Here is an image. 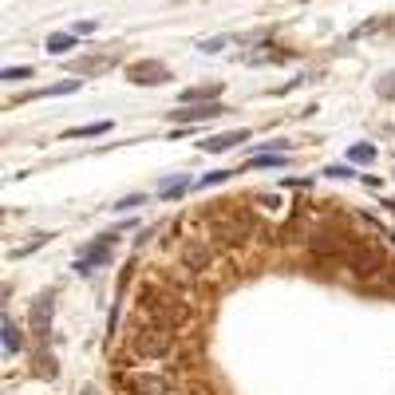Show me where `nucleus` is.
Returning <instances> with one entry per match:
<instances>
[{
    "mask_svg": "<svg viewBox=\"0 0 395 395\" xmlns=\"http://www.w3.org/2000/svg\"><path fill=\"white\" fill-rule=\"evenodd\" d=\"M225 178H233V170H214V174H206V178L198 182V186L210 190V186H217V182H225Z\"/></svg>",
    "mask_w": 395,
    "mask_h": 395,
    "instance_id": "21",
    "label": "nucleus"
},
{
    "mask_svg": "<svg viewBox=\"0 0 395 395\" xmlns=\"http://www.w3.org/2000/svg\"><path fill=\"white\" fill-rule=\"evenodd\" d=\"M52 312H56L52 292H40V297L32 301V336L43 340V344H48V336H52Z\"/></svg>",
    "mask_w": 395,
    "mask_h": 395,
    "instance_id": "9",
    "label": "nucleus"
},
{
    "mask_svg": "<svg viewBox=\"0 0 395 395\" xmlns=\"http://www.w3.org/2000/svg\"><path fill=\"white\" fill-rule=\"evenodd\" d=\"M324 174H332V178H356V170H352V163L348 166H328Z\"/></svg>",
    "mask_w": 395,
    "mask_h": 395,
    "instance_id": "23",
    "label": "nucleus"
},
{
    "mask_svg": "<svg viewBox=\"0 0 395 395\" xmlns=\"http://www.w3.org/2000/svg\"><path fill=\"white\" fill-rule=\"evenodd\" d=\"M107 130H111V123H87V127L63 130V138H95V135H107Z\"/></svg>",
    "mask_w": 395,
    "mask_h": 395,
    "instance_id": "17",
    "label": "nucleus"
},
{
    "mask_svg": "<svg viewBox=\"0 0 395 395\" xmlns=\"http://www.w3.org/2000/svg\"><path fill=\"white\" fill-rule=\"evenodd\" d=\"M186 190H190V174H182V178L163 182V186H158V198H178V194H186Z\"/></svg>",
    "mask_w": 395,
    "mask_h": 395,
    "instance_id": "18",
    "label": "nucleus"
},
{
    "mask_svg": "<svg viewBox=\"0 0 395 395\" xmlns=\"http://www.w3.org/2000/svg\"><path fill=\"white\" fill-rule=\"evenodd\" d=\"M71 32H76V36H91V32H95V20H79Z\"/></svg>",
    "mask_w": 395,
    "mask_h": 395,
    "instance_id": "24",
    "label": "nucleus"
},
{
    "mask_svg": "<svg viewBox=\"0 0 395 395\" xmlns=\"http://www.w3.org/2000/svg\"><path fill=\"white\" fill-rule=\"evenodd\" d=\"M214 95H222V83H210V87H186L182 91V103H202V99H214Z\"/></svg>",
    "mask_w": 395,
    "mask_h": 395,
    "instance_id": "14",
    "label": "nucleus"
},
{
    "mask_svg": "<svg viewBox=\"0 0 395 395\" xmlns=\"http://www.w3.org/2000/svg\"><path fill=\"white\" fill-rule=\"evenodd\" d=\"M214 245H210L206 237H190L186 241V250H182V265H186L190 277H202L210 265H214Z\"/></svg>",
    "mask_w": 395,
    "mask_h": 395,
    "instance_id": "7",
    "label": "nucleus"
},
{
    "mask_svg": "<svg viewBox=\"0 0 395 395\" xmlns=\"http://www.w3.org/2000/svg\"><path fill=\"white\" fill-rule=\"evenodd\" d=\"M0 79H4V83H20V79H32V68H4V71H0Z\"/></svg>",
    "mask_w": 395,
    "mask_h": 395,
    "instance_id": "19",
    "label": "nucleus"
},
{
    "mask_svg": "<svg viewBox=\"0 0 395 395\" xmlns=\"http://www.w3.org/2000/svg\"><path fill=\"white\" fill-rule=\"evenodd\" d=\"M371 158H376V146H371V143H356V146H348V163H352V166H368Z\"/></svg>",
    "mask_w": 395,
    "mask_h": 395,
    "instance_id": "16",
    "label": "nucleus"
},
{
    "mask_svg": "<svg viewBox=\"0 0 395 395\" xmlns=\"http://www.w3.org/2000/svg\"><path fill=\"white\" fill-rule=\"evenodd\" d=\"M115 245H119V233H103V237H95L83 253L76 257V273H91V269H103L111 265L115 257Z\"/></svg>",
    "mask_w": 395,
    "mask_h": 395,
    "instance_id": "6",
    "label": "nucleus"
},
{
    "mask_svg": "<svg viewBox=\"0 0 395 395\" xmlns=\"http://www.w3.org/2000/svg\"><path fill=\"white\" fill-rule=\"evenodd\" d=\"M115 384L123 395H178V384L158 371H119Z\"/></svg>",
    "mask_w": 395,
    "mask_h": 395,
    "instance_id": "4",
    "label": "nucleus"
},
{
    "mask_svg": "<svg viewBox=\"0 0 395 395\" xmlns=\"http://www.w3.org/2000/svg\"><path fill=\"white\" fill-rule=\"evenodd\" d=\"M138 320L163 324V328H182V324H190V301H182L166 281L146 284L138 292Z\"/></svg>",
    "mask_w": 395,
    "mask_h": 395,
    "instance_id": "2",
    "label": "nucleus"
},
{
    "mask_svg": "<svg viewBox=\"0 0 395 395\" xmlns=\"http://www.w3.org/2000/svg\"><path fill=\"white\" fill-rule=\"evenodd\" d=\"M336 265H348V273L352 277H376V273H384V250L379 245H368V241H352V250L344 253Z\"/></svg>",
    "mask_w": 395,
    "mask_h": 395,
    "instance_id": "5",
    "label": "nucleus"
},
{
    "mask_svg": "<svg viewBox=\"0 0 395 395\" xmlns=\"http://www.w3.org/2000/svg\"><path fill=\"white\" fill-rule=\"evenodd\" d=\"M127 348H130L135 360H163V356L174 352V328L138 320L135 332H130V340H127Z\"/></svg>",
    "mask_w": 395,
    "mask_h": 395,
    "instance_id": "3",
    "label": "nucleus"
},
{
    "mask_svg": "<svg viewBox=\"0 0 395 395\" xmlns=\"http://www.w3.org/2000/svg\"><path fill=\"white\" fill-rule=\"evenodd\" d=\"M257 230L250 210H241V202H222V206L206 210V241L214 250H237L250 241V233Z\"/></svg>",
    "mask_w": 395,
    "mask_h": 395,
    "instance_id": "1",
    "label": "nucleus"
},
{
    "mask_svg": "<svg viewBox=\"0 0 395 395\" xmlns=\"http://www.w3.org/2000/svg\"><path fill=\"white\" fill-rule=\"evenodd\" d=\"M250 166H284V155H253Z\"/></svg>",
    "mask_w": 395,
    "mask_h": 395,
    "instance_id": "20",
    "label": "nucleus"
},
{
    "mask_svg": "<svg viewBox=\"0 0 395 395\" xmlns=\"http://www.w3.org/2000/svg\"><path fill=\"white\" fill-rule=\"evenodd\" d=\"M76 48V32H52L48 36V52L52 56H68Z\"/></svg>",
    "mask_w": 395,
    "mask_h": 395,
    "instance_id": "12",
    "label": "nucleus"
},
{
    "mask_svg": "<svg viewBox=\"0 0 395 395\" xmlns=\"http://www.w3.org/2000/svg\"><path fill=\"white\" fill-rule=\"evenodd\" d=\"M217 115H225L222 103H190L186 111H170L174 123H206V119H217Z\"/></svg>",
    "mask_w": 395,
    "mask_h": 395,
    "instance_id": "10",
    "label": "nucleus"
},
{
    "mask_svg": "<svg viewBox=\"0 0 395 395\" xmlns=\"http://www.w3.org/2000/svg\"><path fill=\"white\" fill-rule=\"evenodd\" d=\"M138 202H143V194H130V198H123L115 210H130V206H138Z\"/></svg>",
    "mask_w": 395,
    "mask_h": 395,
    "instance_id": "25",
    "label": "nucleus"
},
{
    "mask_svg": "<svg viewBox=\"0 0 395 395\" xmlns=\"http://www.w3.org/2000/svg\"><path fill=\"white\" fill-rule=\"evenodd\" d=\"M379 95H384V99H395V71H387V76L379 79Z\"/></svg>",
    "mask_w": 395,
    "mask_h": 395,
    "instance_id": "22",
    "label": "nucleus"
},
{
    "mask_svg": "<svg viewBox=\"0 0 395 395\" xmlns=\"http://www.w3.org/2000/svg\"><path fill=\"white\" fill-rule=\"evenodd\" d=\"M245 138H250V130H222V135H210L206 143H202V150H206V155H225V150L241 146Z\"/></svg>",
    "mask_w": 395,
    "mask_h": 395,
    "instance_id": "11",
    "label": "nucleus"
},
{
    "mask_svg": "<svg viewBox=\"0 0 395 395\" xmlns=\"http://www.w3.org/2000/svg\"><path fill=\"white\" fill-rule=\"evenodd\" d=\"M20 344H24V336H20L16 320H12V317H4V352H9V356H16V352H20Z\"/></svg>",
    "mask_w": 395,
    "mask_h": 395,
    "instance_id": "15",
    "label": "nucleus"
},
{
    "mask_svg": "<svg viewBox=\"0 0 395 395\" xmlns=\"http://www.w3.org/2000/svg\"><path fill=\"white\" fill-rule=\"evenodd\" d=\"M127 79H130V83H138V87H158V83L170 79V68L158 63V60H138V63H130V68H127Z\"/></svg>",
    "mask_w": 395,
    "mask_h": 395,
    "instance_id": "8",
    "label": "nucleus"
},
{
    "mask_svg": "<svg viewBox=\"0 0 395 395\" xmlns=\"http://www.w3.org/2000/svg\"><path fill=\"white\" fill-rule=\"evenodd\" d=\"M71 71H107L111 68V56H83V60H71Z\"/></svg>",
    "mask_w": 395,
    "mask_h": 395,
    "instance_id": "13",
    "label": "nucleus"
}]
</instances>
